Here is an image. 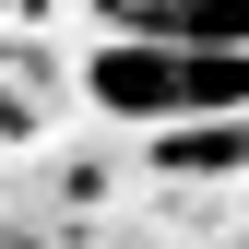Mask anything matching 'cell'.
Returning a JSON list of instances; mask_svg holds the SVG:
<instances>
[{
	"label": "cell",
	"instance_id": "7a4b0ae2",
	"mask_svg": "<svg viewBox=\"0 0 249 249\" xmlns=\"http://www.w3.org/2000/svg\"><path fill=\"white\" fill-rule=\"evenodd\" d=\"M119 36H166V48H237L249 36V0H107Z\"/></svg>",
	"mask_w": 249,
	"mask_h": 249
},
{
	"label": "cell",
	"instance_id": "6da1fadb",
	"mask_svg": "<svg viewBox=\"0 0 249 249\" xmlns=\"http://www.w3.org/2000/svg\"><path fill=\"white\" fill-rule=\"evenodd\" d=\"M83 95L107 119H226L249 95V48H166V36H107L83 59Z\"/></svg>",
	"mask_w": 249,
	"mask_h": 249
}]
</instances>
